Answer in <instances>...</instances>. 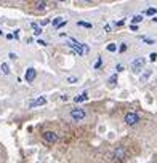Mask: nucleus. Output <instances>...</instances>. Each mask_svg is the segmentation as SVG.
Returning <instances> with one entry per match:
<instances>
[{"instance_id": "obj_1", "label": "nucleus", "mask_w": 157, "mask_h": 163, "mask_svg": "<svg viewBox=\"0 0 157 163\" xmlns=\"http://www.w3.org/2000/svg\"><path fill=\"white\" fill-rule=\"evenodd\" d=\"M69 46L72 48L78 56H83V54H87V53L90 51V48H88L87 45H85V43H78V42H75V40H71Z\"/></svg>"}, {"instance_id": "obj_2", "label": "nucleus", "mask_w": 157, "mask_h": 163, "mask_svg": "<svg viewBox=\"0 0 157 163\" xmlns=\"http://www.w3.org/2000/svg\"><path fill=\"white\" fill-rule=\"evenodd\" d=\"M144 64H146V59H144V58L135 59V61L132 62V70H133V74H140L141 70H143V67H144Z\"/></svg>"}, {"instance_id": "obj_3", "label": "nucleus", "mask_w": 157, "mask_h": 163, "mask_svg": "<svg viewBox=\"0 0 157 163\" xmlns=\"http://www.w3.org/2000/svg\"><path fill=\"white\" fill-rule=\"evenodd\" d=\"M85 115H87V114H85V110H83V109H80V107L71 110V117H72L74 122H80V120H83V118H85Z\"/></svg>"}, {"instance_id": "obj_4", "label": "nucleus", "mask_w": 157, "mask_h": 163, "mask_svg": "<svg viewBox=\"0 0 157 163\" xmlns=\"http://www.w3.org/2000/svg\"><path fill=\"white\" fill-rule=\"evenodd\" d=\"M140 122V115L135 114V112H128L125 115V123L127 125H136Z\"/></svg>"}, {"instance_id": "obj_5", "label": "nucleus", "mask_w": 157, "mask_h": 163, "mask_svg": "<svg viewBox=\"0 0 157 163\" xmlns=\"http://www.w3.org/2000/svg\"><path fill=\"white\" fill-rule=\"evenodd\" d=\"M44 139L47 141V143L53 144V143L58 141V134H56L55 131H45V133H44Z\"/></svg>"}, {"instance_id": "obj_6", "label": "nucleus", "mask_w": 157, "mask_h": 163, "mask_svg": "<svg viewBox=\"0 0 157 163\" xmlns=\"http://www.w3.org/2000/svg\"><path fill=\"white\" fill-rule=\"evenodd\" d=\"M35 77H37V72H35V69L29 67L26 70V82H34Z\"/></svg>"}, {"instance_id": "obj_7", "label": "nucleus", "mask_w": 157, "mask_h": 163, "mask_svg": "<svg viewBox=\"0 0 157 163\" xmlns=\"http://www.w3.org/2000/svg\"><path fill=\"white\" fill-rule=\"evenodd\" d=\"M66 23H67V21L66 19H64V18H61V16H58V18H55L53 19V27H63V26H66Z\"/></svg>"}, {"instance_id": "obj_8", "label": "nucleus", "mask_w": 157, "mask_h": 163, "mask_svg": "<svg viewBox=\"0 0 157 163\" xmlns=\"http://www.w3.org/2000/svg\"><path fill=\"white\" fill-rule=\"evenodd\" d=\"M45 104H47V99L42 96V98H37L35 101L31 102V107H35V106H45Z\"/></svg>"}, {"instance_id": "obj_9", "label": "nucleus", "mask_w": 157, "mask_h": 163, "mask_svg": "<svg viewBox=\"0 0 157 163\" xmlns=\"http://www.w3.org/2000/svg\"><path fill=\"white\" fill-rule=\"evenodd\" d=\"M124 155H125V150H124V147H119L116 154H114V157H116V160H122L124 158Z\"/></svg>"}, {"instance_id": "obj_10", "label": "nucleus", "mask_w": 157, "mask_h": 163, "mask_svg": "<svg viewBox=\"0 0 157 163\" xmlns=\"http://www.w3.org/2000/svg\"><path fill=\"white\" fill-rule=\"evenodd\" d=\"M151 75H152V70H146V72L141 75V79H140V80H141V83L147 82V79H149V77H151Z\"/></svg>"}, {"instance_id": "obj_11", "label": "nucleus", "mask_w": 157, "mask_h": 163, "mask_svg": "<svg viewBox=\"0 0 157 163\" xmlns=\"http://www.w3.org/2000/svg\"><path fill=\"white\" fill-rule=\"evenodd\" d=\"M31 27L34 29V34H35V35H40V34H42V27H40L37 23H32V24H31Z\"/></svg>"}, {"instance_id": "obj_12", "label": "nucleus", "mask_w": 157, "mask_h": 163, "mask_svg": "<svg viewBox=\"0 0 157 163\" xmlns=\"http://www.w3.org/2000/svg\"><path fill=\"white\" fill-rule=\"evenodd\" d=\"M87 99H88V94H87V93H82L80 96H75L74 101H75V102H82V101H87Z\"/></svg>"}, {"instance_id": "obj_13", "label": "nucleus", "mask_w": 157, "mask_h": 163, "mask_svg": "<svg viewBox=\"0 0 157 163\" xmlns=\"http://www.w3.org/2000/svg\"><path fill=\"white\" fill-rule=\"evenodd\" d=\"M0 69H2V72H3L5 75H8V74H10V66L6 64V62H3V64L0 66Z\"/></svg>"}, {"instance_id": "obj_14", "label": "nucleus", "mask_w": 157, "mask_h": 163, "mask_svg": "<svg viewBox=\"0 0 157 163\" xmlns=\"http://www.w3.org/2000/svg\"><path fill=\"white\" fill-rule=\"evenodd\" d=\"M116 83H117V75H112L109 79V88H114V87H116Z\"/></svg>"}, {"instance_id": "obj_15", "label": "nucleus", "mask_w": 157, "mask_h": 163, "mask_svg": "<svg viewBox=\"0 0 157 163\" xmlns=\"http://www.w3.org/2000/svg\"><path fill=\"white\" fill-rule=\"evenodd\" d=\"M45 6H47V2H37V3H35V8H37V10H44Z\"/></svg>"}, {"instance_id": "obj_16", "label": "nucleus", "mask_w": 157, "mask_h": 163, "mask_svg": "<svg viewBox=\"0 0 157 163\" xmlns=\"http://www.w3.org/2000/svg\"><path fill=\"white\" fill-rule=\"evenodd\" d=\"M146 15L147 16H154V15H157V10L155 8H147L146 10Z\"/></svg>"}, {"instance_id": "obj_17", "label": "nucleus", "mask_w": 157, "mask_h": 163, "mask_svg": "<svg viewBox=\"0 0 157 163\" xmlns=\"http://www.w3.org/2000/svg\"><path fill=\"white\" fill-rule=\"evenodd\" d=\"M108 51H111V53L117 51V45H116V43H109V45H108Z\"/></svg>"}, {"instance_id": "obj_18", "label": "nucleus", "mask_w": 157, "mask_h": 163, "mask_svg": "<svg viewBox=\"0 0 157 163\" xmlns=\"http://www.w3.org/2000/svg\"><path fill=\"white\" fill-rule=\"evenodd\" d=\"M77 24H78V26H82V27H87V29H91V24H90V23H83V21H78Z\"/></svg>"}, {"instance_id": "obj_19", "label": "nucleus", "mask_w": 157, "mask_h": 163, "mask_svg": "<svg viewBox=\"0 0 157 163\" xmlns=\"http://www.w3.org/2000/svg\"><path fill=\"white\" fill-rule=\"evenodd\" d=\"M133 23H141V21H143V16L141 15H136V16H133Z\"/></svg>"}, {"instance_id": "obj_20", "label": "nucleus", "mask_w": 157, "mask_h": 163, "mask_svg": "<svg viewBox=\"0 0 157 163\" xmlns=\"http://www.w3.org/2000/svg\"><path fill=\"white\" fill-rule=\"evenodd\" d=\"M149 58H151V61L154 62V61L157 59V53H151V56H149Z\"/></svg>"}, {"instance_id": "obj_21", "label": "nucleus", "mask_w": 157, "mask_h": 163, "mask_svg": "<svg viewBox=\"0 0 157 163\" xmlns=\"http://www.w3.org/2000/svg\"><path fill=\"white\" fill-rule=\"evenodd\" d=\"M67 82H69V83H75V82H77V79H75V77H69Z\"/></svg>"}, {"instance_id": "obj_22", "label": "nucleus", "mask_w": 157, "mask_h": 163, "mask_svg": "<svg viewBox=\"0 0 157 163\" xmlns=\"http://www.w3.org/2000/svg\"><path fill=\"white\" fill-rule=\"evenodd\" d=\"M99 66H101V58H99V59H98V61H96V64H95V67H96V69H98V67H99Z\"/></svg>"}, {"instance_id": "obj_23", "label": "nucleus", "mask_w": 157, "mask_h": 163, "mask_svg": "<svg viewBox=\"0 0 157 163\" xmlns=\"http://www.w3.org/2000/svg\"><path fill=\"white\" fill-rule=\"evenodd\" d=\"M13 37L18 39V37H19V31H15V34H13Z\"/></svg>"}, {"instance_id": "obj_24", "label": "nucleus", "mask_w": 157, "mask_h": 163, "mask_svg": "<svg viewBox=\"0 0 157 163\" xmlns=\"http://www.w3.org/2000/svg\"><path fill=\"white\" fill-rule=\"evenodd\" d=\"M125 50H127V45L122 43V46H120V51H125Z\"/></svg>"}, {"instance_id": "obj_25", "label": "nucleus", "mask_w": 157, "mask_h": 163, "mask_svg": "<svg viewBox=\"0 0 157 163\" xmlns=\"http://www.w3.org/2000/svg\"><path fill=\"white\" fill-rule=\"evenodd\" d=\"M152 21H154V23H157V18H155V16H154V19H152Z\"/></svg>"}, {"instance_id": "obj_26", "label": "nucleus", "mask_w": 157, "mask_h": 163, "mask_svg": "<svg viewBox=\"0 0 157 163\" xmlns=\"http://www.w3.org/2000/svg\"><path fill=\"white\" fill-rule=\"evenodd\" d=\"M0 35H2V31H0Z\"/></svg>"}]
</instances>
